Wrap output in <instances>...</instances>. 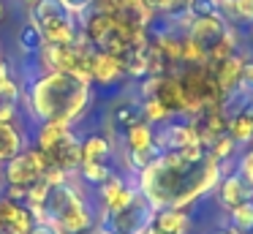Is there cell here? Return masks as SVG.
<instances>
[{
	"instance_id": "8992f818",
	"label": "cell",
	"mask_w": 253,
	"mask_h": 234,
	"mask_svg": "<svg viewBox=\"0 0 253 234\" xmlns=\"http://www.w3.org/2000/svg\"><path fill=\"white\" fill-rule=\"evenodd\" d=\"M155 207L144 199L142 193H136V199L120 212H104L98 221V226L109 229L112 234H142L150 223L155 221Z\"/></svg>"
},
{
	"instance_id": "4fadbf2b",
	"label": "cell",
	"mask_w": 253,
	"mask_h": 234,
	"mask_svg": "<svg viewBox=\"0 0 253 234\" xmlns=\"http://www.w3.org/2000/svg\"><path fill=\"white\" fill-rule=\"evenodd\" d=\"M115 141L104 136L101 131H90L82 136V163H112Z\"/></svg>"
},
{
	"instance_id": "5bb4252c",
	"label": "cell",
	"mask_w": 253,
	"mask_h": 234,
	"mask_svg": "<svg viewBox=\"0 0 253 234\" xmlns=\"http://www.w3.org/2000/svg\"><path fill=\"white\" fill-rule=\"evenodd\" d=\"M226 134L237 141V147H251L253 144V98L234 114V117H229Z\"/></svg>"
},
{
	"instance_id": "30bf717a",
	"label": "cell",
	"mask_w": 253,
	"mask_h": 234,
	"mask_svg": "<svg viewBox=\"0 0 253 234\" xmlns=\"http://www.w3.org/2000/svg\"><path fill=\"white\" fill-rule=\"evenodd\" d=\"M46 155H49V166H57V169H63V172H77L79 163H82V139H79L77 131L71 128L66 134V139H63L52 152H46Z\"/></svg>"
},
{
	"instance_id": "4316f807",
	"label": "cell",
	"mask_w": 253,
	"mask_h": 234,
	"mask_svg": "<svg viewBox=\"0 0 253 234\" xmlns=\"http://www.w3.org/2000/svg\"><path fill=\"white\" fill-rule=\"evenodd\" d=\"M30 234H55V229H52L49 223H36Z\"/></svg>"
},
{
	"instance_id": "9c48e42d",
	"label": "cell",
	"mask_w": 253,
	"mask_h": 234,
	"mask_svg": "<svg viewBox=\"0 0 253 234\" xmlns=\"http://www.w3.org/2000/svg\"><path fill=\"white\" fill-rule=\"evenodd\" d=\"M212 193H215V201L220 204L223 212H229L231 207H237L240 201L253 199V188L242 183L237 174H226V177H220V183L212 188Z\"/></svg>"
},
{
	"instance_id": "ffe728a7",
	"label": "cell",
	"mask_w": 253,
	"mask_h": 234,
	"mask_svg": "<svg viewBox=\"0 0 253 234\" xmlns=\"http://www.w3.org/2000/svg\"><path fill=\"white\" fill-rule=\"evenodd\" d=\"M180 63L182 65H204L207 63V47L185 33L182 36V47H180Z\"/></svg>"
},
{
	"instance_id": "3957f363",
	"label": "cell",
	"mask_w": 253,
	"mask_h": 234,
	"mask_svg": "<svg viewBox=\"0 0 253 234\" xmlns=\"http://www.w3.org/2000/svg\"><path fill=\"white\" fill-rule=\"evenodd\" d=\"M44 212L55 234H90L95 229V215L87 204V196L68 180L49 188Z\"/></svg>"
},
{
	"instance_id": "277c9868",
	"label": "cell",
	"mask_w": 253,
	"mask_h": 234,
	"mask_svg": "<svg viewBox=\"0 0 253 234\" xmlns=\"http://www.w3.org/2000/svg\"><path fill=\"white\" fill-rule=\"evenodd\" d=\"M30 19L36 22V27L41 30L46 44H68L77 41L79 36V19L60 3V0H39L30 8Z\"/></svg>"
},
{
	"instance_id": "7c38bea8",
	"label": "cell",
	"mask_w": 253,
	"mask_h": 234,
	"mask_svg": "<svg viewBox=\"0 0 253 234\" xmlns=\"http://www.w3.org/2000/svg\"><path fill=\"white\" fill-rule=\"evenodd\" d=\"M153 98H158V101L164 103L166 109H169L171 117H174V114H185V95H182V87H180V79H177V74L161 76ZM185 117H188V114H185Z\"/></svg>"
},
{
	"instance_id": "ac0fdd59",
	"label": "cell",
	"mask_w": 253,
	"mask_h": 234,
	"mask_svg": "<svg viewBox=\"0 0 253 234\" xmlns=\"http://www.w3.org/2000/svg\"><path fill=\"white\" fill-rule=\"evenodd\" d=\"M17 44H19V52L22 54H39L41 47H44V36H41V30L36 27V22L30 19V16H28L25 25H19Z\"/></svg>"
},
{
	"instance_id": "9a60e30c",
	"label": "cell",
	"mask_w": 253,
	"mask_h": 234,
	"mask_svg": "<svg viewBox=\"0 0 253 234\" xmlns=\"http://www.w3.org/2000/svg\"><path fill=\"white\" fill-rule=\"evenodd\" d=\"M153 223L164 234H193V221H191V212L188 210H171V207L158 210Z\"/></svg>"
},
{
	"instance_id": "f546056e",
	"label": "cell",
	"mask_w": 253,
	"mask_h": 234,
	"mask_svg": "<svg viewBox=\"0 0 253 234\" xmlns=\"http://www.w3.org/2000/svg\"><path fill=\"white\" fill-rule=\"evenodd\" d=\"M3 14H6V3L0 0V19H3Z\"/></svg>"
},
{
	"instance_id": "52a82bcc",
	"label": "cell",
	"mask_w": 253,
	"mask_h": 234,
	"mask_svg": "<svg viewBox=\"0 0 253 234\" xmlns=\"http://www.w3.org/2000/svg\"><path fill=\"white\" fill-rule=\"evenodd\" d=\"M0 223H3V234H30L36 226V218L28 204L0 196Z\"/></svg>"
},
{
	"instance_id": "484cf974",
	"label": "cell",
	"mask_w": 253,
	"mask_h": 234,
	"mask_svg": "<svg viewBox=\"0 0 253 234\" xmlns=\"http://www.w3.org/2000/svg\"><path fill=\"white\" fill-rule=\"evenodd\" d=\"M11 79H14V74H11V65H8L6 60L0 57V93H3V87H6Z\"/></svg>"
},
{
	"instance_id": "ba28073f",
	"label": "cell",
	"mask_w": 253,
	"mask_h": 234,
	"mask_svg": "<svg viewBox=\"0 0 253 234\" xmlns=\"http://www.w3.org/2000/svg\"><path fill=\"white\" fill-rule=\"evenodd\" d=\"M90 74H93V85H101V87H115V85H120L123 79H128L123 57L106 54V52H93Z\"/></svg>"
},
{
	"instance_id": "d6986e66",
	"label": "cell",
	"mask_w": 253,
	"mask_h": 234,
	"mask_svg": "<svg viewBox=\"0 0 253 234\" xmlns=\"http://www.w3.org/2000/svg\"><path fill=\"white\" fill-rule=\"evenodd\" d=\"M226 221H229V226L237 229V232L251 234V229H253V199L240 201L237 207H231V210L226 212Z\"/></svg>"
},
{
	"instance_id": "6da1fadb",
	"label": "cell",
	"mask_w": 253,
	"mask_h": 234,
	"mask_svg": "<svg viewBox=\"0 0 253 234\" xmlns=\"http://www.w3.org/2000/svg\"><path fill=\"white\" fill-rule=\"evenodd\" d=\"M136 188L155 210H188L193 201L212 193L220 183V163L204 155L188 161L180 150H164L147 169L136 174Z\"/></svg>"
},
{
	"instance_id": "d6a6232c",
	"label": "cell",
	"mask_w": 253,
	"mask_h": 234,
	"mask_svg": "<svg viewBox=\"0 0 253 234\" xmlns=\"http://www.w3.org/2000/svg\"><path fill=\"white\" fill-rule=\"evenodd\" d=\"M251 30H253V22H251Z\"/></svg>"
},
{
	"instance_id": "2e32d148",
	"label": "cell",
	"mask_w": 253,
	"mask_h": 234,
	"mask_svg": "<svg viewBox=\"0 0 253 234\" xmlns=\"http://www.w3.org/2000/svg\"><path fill=\"white\" fill-rule=\"evenodd\" d=\"M25 147H28V141H25L22 128H17L14 123H0V163L11 161Z\"/></svg>"
},
{
	"instance_id": "5b68a950",
	"label": "cell",
	"mask_w": 253,
	"mask_h": 234,
	"mask_svg": "<svg viewBox=\"0 0 253 234\" xmlns=\"http://www.w3.org/2000/svg\"><path fill=\"white\" fill-rule=\"evenodd\" d=\"M46 166H49V155L36 147H25L19 155L3 163V180L6 185H17V188L30 190L36 183H41Z\"/></svg>"
},
{
	"instance_id": "44dd1931",
	"label": "cell",
	"mask_w": 253,
	"mask_h": 234,
	"mask_svg": "<svg viewBox=\"0 0 253 234\" xmlns=\"http://www.w3.org/2000/svg\"><path fill=\"white\" fill-rule=\"evenodd\" d=\"M77 174L82 177V183L98 188L101 183H106V180L115 174V169H112V163H79Z\"/></svg>"
},
{
	"instance_id": "d4e9b609",
	"label": "cell",
	"mask_w": 253,
	"mask_h": 234,
	"mask_svg": "<svg viewBox=\"0 0 253 234\" xmlns=\"http://www.w3.org/2000/svg\"><path fill=\"white\" fill-rule=\"evenodd\" d=\"M60 3L66 5V8L71 11V14L77 16V19H79L82 14H87V11L93 8V3H95V0H60Z\"/></svg>"
},
{
	"instance_id": "f1b7e54d",
	"label": "cell",
	"mask_w": 253,
	"mask_h": 234,
	"mask_svg": "<svg viewBox=\"0 0 253 234\" xmlns=\"http://www.w3.org/2000/svg\"><path fill=\"white\" fill-rule=\"evenodd\" d=\"M142 234H164V232H161V229L158 226H155V223H150V226L147 229H144V232Z\"/></svg>"
},
{
	"instance_id": "1f68e13d",
	"label": "cell",
	"mask_w": 253,
	"mask_h": 234,
	"mask_svg": "<svg viewBox=\"0 0 253 234\" xmlns=\"http://www.w3.org/2000/svg\"><path fill=\"white\" fill-rule=\"evenodd\" d=\"M0 234H3V223H0Z\"/></svg>"
},
{
	"instance_id": "603a6c76",
	"label": "cell",
	"mask_w": 253,
	"mask_h": 234,
	"mask_svg": "<svg viewBox=\"0 0 253 234\" xmlns=\"http://www.w3.org/2000/svg\"><path fill=\"white\" fill-rule=\"evenodd\" d=\"M142 117L147 120L150 125L158 128V125H164L171 114H169V109H166L158 98H144V101H142Z\"/></svg>"
},
{
	"instance_id": "8fae6325",
	"label": "cell",
	"mask_w": 253,
	"mask_h": 234,
	"mask_svg": "<svg viewBox=\"0 0 253 234\" xmlns=\"http://www.w3.org/2000/svg\"><path fill=\"white\" fill-rule=\"evenodd\" d=\"M68 131H71V125H68V123L41 120V123H36V128H33V144H30V147H36V150H41V152H52L63 139H66Z\"/></svg>"
},
{
	"instance_id": "cb8c5ba5",
	"label": "cell",
	"mask_w": 253,
	"mask_h": 234,
	"mask_svg": "<svg viewBox=\"0 0 253 234\" xmlns=\"http://www.w3.org/2000/svg\"><path fill=\"white\" fill-rule=\"evenodd\" d=\"M234 174H237V177H240L245 185H251V188H253V147H248V150L240 155Z\"/></svg>"
},
{
	"instance_id": "836d02e7",
	"label": "cell",
	"mask_w": 253,
	"mask_h": 234,
	"mask_svg": "<svg viewBox=\"0 0 253 234\" xmlns=\"http://www.w3.org/2000/svg\"><path fill=\"white\" fill-rule=\"evenodd\" d=\"M251 234H253V229H251Z\"/></svg>"
},
{
	"instance_id": "83f0119b",
	"label": "cell",
	"mask_w": 253,
	"mask_h": 234,
	"mask_svg": "<svg viewBox=\"0 0 253 234\" xmlns=\"http://www.w3.org/2000/svg\"><path fill=\"white\" fill-rule=\"evenodd\" d=\"M215 3H218L220 8H231V5H237L240 0H215Z\"/></svg>"
},
{
	"instance_id": "7402d4cb",
	"label": "cell",
	"mask_w": 253,
	"mask_h": 234,
	"mask_svg": "<svg viewBox=\"0 0 253 234\" xmlns=\"http://www.w3.org/2000/svg\"><path fill=\"white\" fill-rule=\"evenodd\" d=\"M161 152H164V150H161L158 144L142 147V150H128V152H126V158H128V163H126V166L131 169V172H136V174H139L142 169H147L150 163H153L155 158L161 155Z\"/></svg>"
},
{
	"instance_id": "e0dca14e",
	"label": "cell",
	"mask_w": 253,
	"mask_h": 234,
	"mask_svg": "<svg viewBox=\"0 0 253 234\" xmlns=\"http://www.w3.org/2000/svg\"><path fill=\"white\" fill-rule=\"evenodd\" d=\"M120 141L126 150H142V147L155 144V125H150L147 120H139L123 134Z\"/></svg>"
},
{
	"instance_id": "4dcf8cb0",
	"label": "cell",
	"mask_w": 253,
	"mask_h": 234,
	"mask_svg": "<svg viewBox=\"0 0 253 234\" xmlns=\"http://www.w3.org/2000/svg\"><path fill=\"white\" fill-rule=\"evenodd\" d=\"M22 3H25V5H30V8H33V5L39 3V0H22Z\"/></svg>"
},
{
	"instance_id": "7a4b0ae2",
	"label": "cell",
	"mask_w": 253,
	"mask_h": 234,
	"mask_svg": "<svg viewBox=\"0 0 253 234\" xmlns=\"http://www.w3.org/2000/svg\"><path fill=\"white\" fill-rule=\"evenodd\" d=\"M93 85L66 71H46L28 85V112L33 120H57L74 125L93 106Z\"/></svg>"
}]
</instances>
